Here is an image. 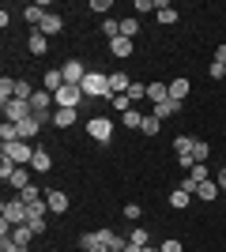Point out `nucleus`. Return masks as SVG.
I'll return each mask as SVG.
<instances>
[{
  "instance_id": "obj_1",
  "label": "nucleus",
  "mask_w": 226,
  "mask_h": 252,
  "mask_svg": "<svg viewBox=\"0 0 226 252\" xmlns=\"http://www.w3.org/2000/svg\"><path fill=\"white\" fill-rule=\"evenodd\" d=\"M34 151L38 147H31V143H8V147L0 151V158H4V162H15V166H31V158H34Z\"/></svg>"
},
{
  "instance_id": "obj_2",
  "label": "nucleus",
  "mask_w": 226,
  "mask_h": 252,
  "mask_svg": "<svg viewBox=\"0 0 226 252\" xmlns=\"http://www.w3.org/2000/svg\"><path fill=\"white\" fill-rule=\"evenodd\" d=\"M83 94H87V98H109V75H106V72H87Z\"/></svg>"
},
{
  "instance_id": "obj_3",
  "label": "nucleus",
  "mask_w": 226,
  "mask_h": 252,
  "mask_svg": "<svg viewBox=\"0 0 226 252\" xmlns=\"http://www.w3.org/2000/svg\"><path fill=\"white\" fill-rule=\"evenodd\" d=\"M0 222H8V226H23L27 222V203L15 196V200H4V207H0Z\"/></svg>"
},
{
  "instance_id": "obj_4",
  "label": "nucleus",
  "mask_w": 226,
  "mask_h": 252,
  "mask_svg": "<svg viewBox=\"0 0 226 252\" xmlns=\"http://www.w3.org/2000/svg\"><path fill=\"white\" fill-rule=\"evenodd\" d=\"M0 109H4V121H11V125H23L31 113V102H19V98H8V102H0Z\"/></svg>"
},
{
  "instance_id": "obj_5",
  "label": "nucleus",
  "mask_w": 226,
  "mask_h": 252,
  "mask_svg": "<svg viewBox=\"0 0 226 252\" xmlns=\"http://www.w3.org/2000/svg\"><path fill=\"white\" fill-rule=\"evenodd\" d=\"M87 132H91L95 143H109V139H113V121H109V117H91V121H87Z\"/></svg>"
},
{
  "instance_id": "obj_6",
  "label": "nucleus",
  "mask_w": 226,
  "mask_h": 252,
  "mask_svg": "<svg viewBox=\"0 0 226 252\" xmlns=\"http://www.w3.org/2000/svg\"><path fill=\"white\" fill-rule=\"evenodd\" d=\"M53 98H57V109H75V105L83 102L87 94H83V87H68V83H65Z\"/></svg>"
},
{
  "instance_id": "obj_7",
  "label": "nucleus",
  "mask_w": 226,
  "mask_h": 252,
  "mask_svg": "<svg viewBox=\"0 0 226 252\" xmlns=\"http://www.w3.org/2000/svg\"><path fill=\"white\" fill-rule=\"evenodd\" d=\"M61 72H65V83H68V87H83V79H87L83 61H68L65 68H61Z\"/></svg>"
},
{
  "instance_id": "obj_8",
  "label": "nucleus",
  "mask_w": 226,
  "mask_h": 252,
  "mask_svg": "<svg viewBox=\"0 0 226 252\" xmlns=\"http://www.w3.org/2000/svg\"><path fill=\"white\" fill-rule=\"evenodd\" d=\"M45 203H49V211H53V215H65V211H68V192L49 189V192H45Z\"/></svg>"
},
{
  "instance_id": "obj_9",
  "label": "nucleus",
  "mask_w": 226,
  "mask_h": 252,
  "mask_svg": "<svg viewBox=\"0 0 226 252\" xmlns=\"http://www.w3.org/2000/svg\"><path fill=\"white\" fill-rule=\"evenodd\" d=\"M42 125H45L42 117H27V121L19 125V139H23V143H31V139L38 136V132H42Z\"/></svg>"
},
{
  "instance_id": "obj_10",
  "label": "nucleus",
  "mask_w": 226,
  "mask_h": 252,
  "mask_svg": "<svg viewBox=\"0 0 226 252\" xmlns=\"http://www.w3.org/2000/svg\"><path fill=\"white\" fill-rule=\"evenodd\" d=\"M109 53H113L117 61H125V57L136 53V42H132V38H113V42H109Z\"/></svg>"
},
{
  "instance_id": "obj_11",
  "label": "nucleus",
  "mask_w": 226,
  "mask_h": 252,
  "mask_svg": "<svg viewBox=\"0 0 226 252\" xmlns=\"http://www.w3.org/2000/svg\"><path fill=\"white\" fill-rule=\"evenodd\" d=\"M98 241L106 245L109 252H125V245H129L125 237H121V233H113V230H98Z\"/></svg>"
},
{
  "instance_id": "obj_12",
  "label": "nucleus",
  "mask_w": 226,
  "mask_h": 252,
  "mask_svg": "<svg viewBox=\"0 0 226 252\" xmlns=\"http://www.w3.org/2000/svg\"><path fill=\"white\" fill-rule=\"evenodd\" d=\"M129 75L125 72H109V98H117V94H129Z\"/></svg>"
},
{
  "instance_id": "obj_13",
  "label": "nucleus",
  "mask_w": 226,
  "mask_h": 252,
  "mask_svg": "<svg viewBox=\"0 0 226 252\" xmlns=\"http://www.w3.org/2000/svg\"><path fill=\"white\" fill-rule=\"evenodd\" d=\"M23 19L38 31V27H42V19H45V4H27V8H23Z\"/></svg>"
},
{
  "instance_id": "obj_14",
  "label": "nucleus",
  "mask_w": 226,
  "mask_h": 252,
  "mask_svg": "<svg viewBox=\"0 0 226 252\" xmlns=\"http://www.w3.org/2000/svg\"><path fill=\"white\" fill-rule=\"evenodd\" d=\"M31 169L34 173H49V169H53V158H49V151H34V158H31Z\"/></svg>"
},
{
  "instance_id": "obj_15",
  "label": "nucleus",
  "mask_w": 226,
  "mask_h": 252,
  "mask_svg": "<svg viewBox=\"0 0 226 252\" xmlns=\"http://www.w3.org/2000/svg\"><path fill=\"white\" fill-rule=\"evenodd\" d=\"M8 237H11V241H15V245H19L23 252H27V245H31L34 230H31V226H27V222H23V226H11V233H8Z\"/></svg>"
},
{
  "instance_id": "obj_16",
  "label": "nucleus",
  "mask_w": 226,
  "mask_h": 252,
  "mask_svg": "<svg viewBox=\"0 0 226 252\" xmlns=\"http://www.w3.org/2000/svg\"><path fill=\"white\" fill-rule=\"evenodd\" d=\"M42 87L49 91V94H57V91L65 87V72H61V68H53V72H45V75H42Z\"/></svg>"
},
{
  "instance_id": "obj_17",
  "label": "nucleus",
  "mask_w": 226,
  "mask_h": 252,
  "mask_svg": "<svg viewBox=\"0 0 226 252\" xmlns=\"http://www.w3.org/2000/svg\"><path fill=\"white\" fill-rule=\"evenodd\" d=\"M27 49H31L34 57H42V53L49 49V38H45L42 31H31V38H27Z\"/></svg>"
},
{
  "instance_id": "obj_18",
  "label": "nucleus",
  "mask_w": 226,
  "mask_h": 252,
  "mask_svg": "<svg viewBox=\"0 0 226 252\" xmlns=\"http://www.w3.org/2000/svg\"><path fill=\"white\" fill-rule=\"evenodd\" d=\"M11 189H31V166H15V173H11V181H8Z\"/></svg>"
},
{
  "instance_id": "obj_19",
  "label": "nucleus",
  "mask_w": 226,
  "mask_h": 252,
  "mask_svg": "<svg viewBox=\"0 0 226 252\" xmlns=\"http://www.w3.org/2000/svg\"><path fill=\"white\" fill-rule=\"evenodd\" d=\"M61 27H65V23H61V15L45 11V19H42V27H38V31H42L45 38H53V34H61Z\"/></svg>"
},
{
  "instance_id": "obj_20",
  "label": "nucleus",
  "mask_w": 226,
  "mask_h": 252,
  "mask_svg": "<svg viewBox=\"0 0 226 252\" xmlns=\"http://www.w3.org/2000/svg\"><path fill=\"white\" fill-rule=\"evenodd\" d=\"M177 113H181V102H173V98H166V102L155 105V117H159V121H166V117H177Z\"/></svg>"
},
{
  "instance_id": "obj_21",
  "label": "nucleus",
  "mask_w": 226,
  "mask_h": 252,
  "mask_svg": "<svg viewBox=\"0 0 226 252\" xmlns=\"http://www.w3.org/2000/svg\"><path fill=\"white\" fill-rule=\"evenodd\" d=\"M193 147H196V139H193V136H177V139H173V151H177V158H193Z\"/></svg>"
},
{
  "instance_id": "obj_22",
  "label": "nucleus",
  "mask_w": 226,
  "mask_h": 252,
  "mask_svg": "<svg viewBox=\"0 0 226 252\" xmlns=\"http://www.w3.org/2000/svg\"><path fill=\"white\" fill-rule=\"evenodd\" d=\"M170 98L173 102H185V98H189V79H170Z\"/></svg>"
},
{
  "instance_id": "obj_23",
  "label": "nucleus",
  "mask_w": 226,
  "mask_h": 252,
  "mask_svg": "<svg viewBox=\"0 0 226 252\" xmlns=\"http://www.w3.org/2000/svg\"><path fill=\"white\" fill-rule=\"evenodd\" d=\"M147 98H151L155 105L166 102V98H170V83H147Z\"/></svg>"
},
{
  "instance_id": "obj_24",
  "label": "nucleus",
  "mask_w": 226,
  "mask_h": 252,
  "mask_svg": "<svg viewBox=\"0 0 226 252\" xmlns=\"http://www.w3.org/2000/svg\"><path fill=\"white\" fill-rule=\"evenodd\" d=\"M155 15H159V23H166V27L177 23V8H173V4H155Z\"/></svg>"
},
{
  "instance_id": "obj_25",
  "label": "nucleus",
  "mask_w": 226,
  "mask_h": 252,
  "mask_svg": "<svg viewBox=\"0 0 226 252\" xmlns=\"http://www.w3.org/2000/svg\"><path fill=\"white\" fill-rule=\"evenodd\" d=\"M0 139H4V147H8V143H19V125L4 121V125H0Z\"/></svg>"
},
{
  "instance_id": "obj_26",
  "label": "nucleus",
  "mask_w": 226,
  "mask_h": 252,
  "mask_svg": "<svg viewBox=\"0 0 226 252\" xmlns=\"http://www.w3.org/2000/svg\"><path fill=\"white\" fill-rule=\"evenodd\" d=\"M53 125L57 128H72L75 125V109H57V113H53Z\"/></svg>"
},
{
  "instance_id": "obj_27",
  "label": "nucleus",
  "mask_w": 226,
  "mask_h": 252,
  "mask_svg": "<svg viewBox=\"0 0 226 252\" xmlns=\"http://www.w3.org/2000/svg\"><path fill=\"white\" fill-rule=\"evenodd\" d=\"M136 34H140V19H136V15L121 19V38H136Z\"/></svg>"
},
{
  "instance_id": "obj_28",
  "label": "nucleus",
  "mask_w": 226,
  "mask_h": 252,
  "mask_svg": "<svg viewBox=\"0 0 226 252\" xmlns=\"http://www.w3.org/2000/svg\"><path fill=\"white\" fill-rule=\"evenodd\" d=\"M189 177H193L196 185H204V181H211V173H207V162H196V166L189 169Z\"/></svg>"
},
{
  "instance_id": "obj_29",
  "label": "nucleus",
  "mask_w": 226,
  "mask_h": 252,
  "mask_svg": "<svg viewBox=\"0 0 226 252\" xmlns=\"http://www.w3.org/2000/svg\"><path fill=\"white\" fill-rule=\"evenodd\" d=\"M19 200L27 203V207H34V203H42L45 196H42V192H38V189H34V185H31V189H23V192H19Z\"/></svg>"
},
{
  "instance_id": "obj_30",
  "label": "nucleus",
  "mask_w": 226,
  "mask_h": 252,
  "mask_svg": "<svg viewBox=\"0 0 226 252\" xmlns=\"http://www.w3.org/2000/svg\"><path fill=\"white\" fill-rule=\"evenodd\" d=\"M170 207H173V211H185V207H189V192L173 189V192H170Z\"/></svg>"
},
{
  "instance_id": "obj_31",
  "label": "nucleus",
  "mask_w": 226,
  "mask_h": 252,
  "mask_svg": "<svg viewBox=\"0 0 226 252\" xmlns=\"http://www.w3.org/2000/svg\"><path fill=\"white\" fill-rule=\"evenodd\" d=\"M196 196H200V200H215V196H219V185H215V181H204V185L196 189Z\"/></svg>"
},
{
  "instance_id": "obj_32",
  "label": "nucleus",
  "mask_w": 226,
  "mask_h": 252,
  "mask_svg": "<svg viewBox=\"0 0 226 252\" xmlns=\"http://www.w3.org/2000/svg\"><path fill=\"white\" fill-rule=\"evenodd\" d=\"M140 132H143V136H159V117L147 113V117H143V125H140Z\"/></svg>"
},
{
  "instance_id": "obj_33",
  "label": "nucleus",
  "mask_w": 226,
  "mask_h": 252,
  "mask_svg": "<svg viewBox=\"0 0 226 252\" xmlns=\"http://www.w3.org/2000/svg\"><path fill=\"white\" fill-rule=\"evenodd\" d=\"M121 121H125V128H140L143 113H140V109H129V113H121Z\"/></svg>"
},
{
  "instance_id": "obj_34",
  "label": "nucleus",
  "mask_w": 226,
  "mask_h": 252,
  "mask_svg": "<svg viewBox=\"0 0 226 252\" xmlns=\"http://www.w3.org/2000/svg\"><path fill=\"white\" fill-rule=\"evenodd\" d=\"M102 34H106L109 42H113V38H121V19H106V23H102Z\"/></svg>"
},
{
  "instance_id": "obj_35",
  "label": "nucleus",
  "mask_w": 226,
  "mask_h": 252,
  "mask_svg": "<svg viewBox=\"0 0 226 252\" xmlns=\"http://www.w3.org/2000/svg\"><path fill=\"white\" fill-rule=\"evenodd\" d=\"M129 241H132V245H140V249H143V245H151V233L143 230V226H136V230L129 233Z\"/></svg>"
},
{
  "instance_id": "obj_36",
  "label": "nucleus",
  "mask_w": 226,
  "mask_h": 252,
  "mask_svg": "<svg viewBox=\"0 0 226 252\" xmlns=\"http://www.w3.org/2000/svg\"><path fill=\"white\" fill-rule=\"evenodd\" d=\"M8 98H15V79H0V102H8Z\"/></svg>"
},
{
  "instance_id": "obj_37",
  "label": "nucleus",
  "mask_w": 226,
  "mask_h": 252,
  "mask_svg": "<svg viewBox=\"0 0 226 252\" xmlns=\"http://www.w3.org/2000/svg\"><path fill=\"white\" fill-rule=\"evenodd\" d=\"M207 155H211V147H207L204 139H196V147H193V162H207Z\"/></svg>"
},
{
  "instance_id": "obj_38",
  "label": "nucleus",
  "mask_w": 226,
  "mask_h": 252,
  "mask_svg": "<svg viewBox=\"0 0 226 252\" xmlns=\"http://www.w3.org/2000/svg\"><path fill=\"white\" fill-rule=\"evenodd\" d=\"M109 102H113V109H117V113H129V109H132V98H129V94H117V98H109Z\"/></svg>"
},
{
  "instance_id": "obj_39",
  "label": "nucleus",
  "mask_w": 226,
  "mask_h": 252,
  "mask_svg": "<svg viewBox=\"0 0 226 252\" xmlns=\"http://www.w3.org/2000/svg\"><path fill=\"white\" fill-rule=\"evenodd\" d=\"M129 98H132V102L147 98V83H132V87H129Z\"/></svg>"
},
{
  "instance_id": "obj_40",
  "label": "nucleus",
  "mask_w": 226,
  "mask_h": 252,
  "mask_svg": "<svg viewBox=\"0 0 226 252\" xmlns=\"http://www.w3.org/2000/svg\"><path fill=\"white\" fill-rule=\"evenodd\" d=\"M211 79H226V61H211Z\"/></svg>"
},
{
  "instance_id": "obj_41",
  "label": "nucleus",
  "mask_w": 226,
  "mask_h": 252,
  "mask_svg": "<svg viewBox=\"0 0 226 252\" xmlns=\"http://www.w3.org/2000/svg\"><path fill=\"white\" fill-rule=\"evenodd\" d=\"M95 245H98V233H83V237H79V249L83 252H91Z\"/></svg>"
},
{
  "instance_id": "obj_42",
  "label": "nucleus",
  "mask_w": 226,
  "mask_h": 252,
  "mask_svg": "<svg viewBox=\"0 0 226 252\" xmlns=\"http://www.w3.org/2000/svg\"><path fill=\"white\" fill-rule=\"evenodd\" d=\"M109 8H113V0H91V11H98V15H106Z\"/></svg>"
},
{
  "instance_id": "obj_43",
  "label": "nucleus",
  "mask_w": 226,
  "mask_h": 252,
  "mask_svg": "<svg viewBox=\"0 0 226 252\" xmlns=\"http://www.w3.org/2000/svg\"><path fill=\"white\" fill-rule=\"evenodd\" d=\"M159 252H185V249H181V241H177V237H170V241H162Z\"/></svg>"
},
{
  "instance_id": "obj_44",
  "label": "nucleus",
  "mask_w": 226,
  "mask_h": 252,
  "mask_svg": "<svg viewBox=\"0 0 226 252\" xmlns=\"http://www.w3.org/2000/svg\"><path fill=\"white\" fill-rule=\"evenodd\" d=\"M140 215H143L140 203H125V219H140Z\"/></svg>"
},
{
  "instance_id": "obj_45",
  "label": "nucleus",
  "mask_w": 226,
  "mask_h": 252,
  "mask_svg": "<svg viewBox=\"0 0 226 252\" xmlns=\"http://www.w3.org/2000/svg\"><path fill=\"white\" fill-rule=\"evenodd\" d=\"M132 8H136V11H155V0H136Z\"/></svg>"
},
{
  "instance_id": "obj_46",
  "label": "nucleus",
  "mask_w": 226,
  "mask_h": 252,
  "mask_svg": "<svg viewBox=\"0 0 226 252\" xmlns=\"http://www.w3.org/2000/svg\"><path fill=\"white\" fill-rule=\"evenodd\" d=\"M215 185H219V192H226V166L219 169V181H215Z\"/></svg>"
},
{
  "instance_id": "obj_47",
  "label": "nucleus",
  "mask_w": 226,
  "mask_h": 252,
  "mask_svg": "<svg viewBox=\"0 0 226 252\" xmlns=\"http://www.w3.org/2000/svg\"><path fill=\"white\" fill-rule=\"evenodd\" d=\"M215 61H226V42H223V45L215 49Z\"/></svg>"
},
{
  "instance_id": "obj_48",
  "label": "nucleus",
  "mask_w": 226,
  "mask_h": 252,
  "mask_svg": "<svg viewBox=\"0 0 226 252\" xmlns=\"http://www.w3.org/2000/svg\"><path fill=\"white\" fill-rule=\"evenodd\" d=\"M125 252H140V245H132V241H129V245H125Z\"/></svg>"
},
{
  "instance_id": "obj_49",
  "label": "nucleus",
  "mask_w": 226,
  "mask_h": 252,
  "mask_svg": "<svg viewBox=\"0 0 226 252\" xmlns=\"http://www.w3.org/2000/svg\"><path fill=\"white\" fill-rule=\"evenodd\" d=\"M91 252H109V249H106V245H102V241H98V245H95V249H91Z\"/></svg>"
},
{
  "instance_id": "obj_50",
  "label": "nucleus",
  "mask_w": 226,
  "mask_h": 252,
  "mask_svg": "<svg viewBox=\"0 0 226 252\" xmlns=\"http://www.w3.org/2000/svg\"><path fill=\"white\" fill-rule=\"evenodd\" d=\"M140 252H159V249H155V245H143V249Z\"/></svg>"
}]
</instances>
